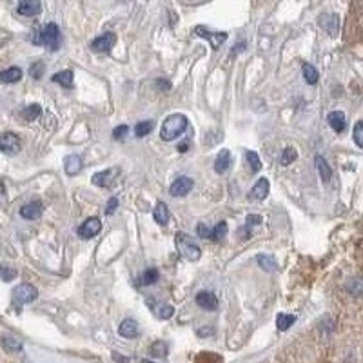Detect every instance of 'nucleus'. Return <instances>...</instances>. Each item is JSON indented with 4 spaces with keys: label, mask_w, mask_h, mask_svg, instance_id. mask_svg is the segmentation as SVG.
<instances>
[{
    "label": "nucleus",
    "mask_w": 363,
    "mask_h": 363,
    "mask_svg": "<svg viewBox=\"0 0 363 363\" xmlns=\"http://www.w3.org/2000/svg\"><path fill=\"white\" fill-rule=\"evenodd\" d=\"M42 215V204L40 202H31L20 209V216L26 218V220H37Z\"/></svg>",
    "instance_id": "4468645a"
},
{
    "label": "nucleus",
    "mask_w": 363,
    "mask_h": 363,
    "mask_svg": "<svg viewBox=\"0 0 363 363\" xmlns=\"http://www.w3.org/2000/svg\"><path fill=\"white\" fill-rule=\"evenodd\" d=\"M40 71H44V64L42 62H38V64H35L31 68V74H33V78H40Z\"/></svg>",
    "instance_id": "ea45409f"
},
{
    "label": "nucleus",
    "mask_w": 363,
    "mask_h": 363,
    "mask_svg": "<svg viewBox=\"0 0 363 363\" xmlns=\"http://www.w3.org/2000/svg\"><path fill=\"white\" fill-rule=\"evenodd\" d=\"M195 182L189 178V176H180L171 184V189H169V195L174 196V198H182V196L189 195V191L193 189Z\"/></svg>",
    "instance_id": "423d86ee"
},
{
    "label": "nucleus",
    "mask_w": 363,
    "mask_h": 363,
    "mask_svg": "<svg viewBox=\"0 0 363 363\" xmlns=\"http://www.w3.org/2000/svg\"><path fill=\"white\" fill-rule=\"evenodd\" d=\"M102 229V220L100 218H87V220L78 227V236L84 238V240H89V238H95Z\"/></svg>",
    "instance_id": "39448f33"
},
{
    "label": "nucleus",
    "mask_w": 363,
    "mask_h": 363,
    "mask_svg": "<svg viewBox=\"0 0 363 363\" xmlns=\"http://www.w3.org/2000/svg\"><path fill=\"white\" fill-rule=\"evenodd\" d=\"M142 363H154V362H149V360H144Z\"/></svg>",
    "instance_id": "c03bdc74"
},
{
    "label": "nucleus",
    "mask_w": 363,
    "mask_h": 363,
    "mask_svg": "<svg viewBox=\"0 0 363 363\" xmlns=\"http://www.w3.org/2000/svg\"><path fill=\"white\" fill-rule=\"evenodd\" d=\"M296 158H298V151L294 147H285L282 156H280V162H282V165H289V163L294 162Z\"/></svg>",
    "instance_id": "473e14b6"
},
{
    "label": "nucleus",
    "mask_w": 363,
    "mask_h": 363,
    "mask_svg": "<svg viewBox=\"0 0 363 363\" xmlns=\"http://www.w3.org/2000/svg\"><path fill=\"white\" fill-rule=\"evenodd\" d=\"M116 169H105L102 173L93 174V184L98 185V187H109L113 184V178H115Z\"/></svg>",
    "instance_id": "dca6fc26"
},
{
    "label": "nucleus",
    "mask_w": 363,
    "mask_h": 363,
    "mask_svg": "<svg viewBox=\"0 0 363 363\" xmlns=\"http://www.w3.org/2000/svg\"><path fill=\"white\" fill-rule=\"evenodd\" d=\"M153 127H154V122H153V120H144V122H138L137 126H135V135H137L138 138L147 137L149 133L153 131Z\"/></svg>",
    "instance_id": "393cba45"
},
{
    "label": "nucleus",
    "mask_w": 363,
    "mask_h": 363,
    "mask_svg": "<svg viewBox=\"0 0 363 363\" xmlns=\"http://www.w3.org/2000/svg\"><path fill=\"white\" fill-rule=\"evenodd\" d=\"M151 354H153L154 358H165V354H167V347H165V343L154 342L153 345H151Z\"/></svg>",
    "instance_id": "f704fd0d"
},
{
    "label": "nucleus",
    "mask_w": 363,
    "mask_h": 363,
    "mask_svg": "<svg viewBox=\"0 0 363 363\" xmlns=\"http://www.w3.org/2000/svg\"><path fill=\"white\" fill-rule=\"evenodd\" d=\"M354 142L358 147H363V122L358 120L354 126Z\"/></svg>",
    "instance_id": "c9c22d12"
},
{
    "label": "nucleus",
    "mask_w": 363,
    "mask_h": 363,
    "mask_svg": "<svg viewBox=\"0 0 363 363\" xmlns=\"http://www.w3.org/2000/svg\"><path fill=\"white\" fill-rule=\"evenodd\" d=\"M118 332H120V336H124V338H137L138 336V323L133 320V318H126V320L120 323Z\"/></svg>",
    "instance_id": "f3484780"
},
{
    "label": "nucleus",
    "mask_w": 363,
    "mask_h": 363,
    "mask_svg": "<svg viewBox=\"0 0 363 363\" xmlns=\"http://www.w3.org/2000/svg\"><path fill=\"white\" fill-rule=\"evenodd\" d=\"M154 314L160 318V320H169L171 316L174 314V309L173 305H167V303H160V305L154 309Z\"/></svg>",
    "instance_id": "2f4dec72"
},
{
    "label": "nucleus",
    "mask_w": 363,
    "mask_h": 363,
    "mask_svg": "<svg viewBox=\"0 0 363 363\" xmlns=\"http://www.w3.org/2000/svg\"><path fill=\"white\" fill-rule=\"evenodd\" d=\"M22 149V140L15 133H4L0 135V151L4 154H16Z\"/></svg>",
    "instance_id": "20e7f679"
},
{
    "label": "nucleus",
    "mask_w": 363,
    "mask_h": 363,
    "mask_svg": "<svg viewBox=\"0 0 363 363\" xmlns=\"http://www.w3.org/2000/svg\"><path fill=\"white\" fill-rule=\"evenodd\" d=\"M156 85H162L163 91H167L169 87H171V84H169L167 80H156Z\"/></svg>",
    "instance_id": "79ce46f5"
},
{
    "label": "nucleus",
    "mask_w": 363,
    "mask_h": 363,
    "mask_svg": "<svg viewBox=\"0 0 363 363\" xmlns=\"http://www.w3.org/2000/svg\"><path fill=\"white\" fill-rule=\"evenodd\" d=\"M158 282V271L156 269H147V271H144L142 276H140V285H153Z\"/></svg>",
    "instance_id": "bb28decb"
},
{
    "label": "nucleus",
    "mask_w": 363,
    "mask_h": 363,
    "mask_svg": "<svg viewBox=\"0 0 363 363\" xmlns=\"http://www.w3.org/2000/svg\"><path fill=\"white\" fill-rule=\"evenodd\" d=\"M64 167H66V173L68 174H78L80 171H82V160H80V156H76V154H69V156H66V160H64Z\"/></svg>",
    "instance_id": "aec40b11"
},
{
    "label": "nucleus",
    "mask_w": 363,
    "mask_h": 363,
    "mask_svg": "<svg viewBox=\"0 0 363 363\" xmlns=\"http://www.w3.org/2000/svg\"><path fill=\"white\" fill-rule=\"evenodd\" d=\"M37 46H46L51 51H57L60 48V42H62V37H60V27L55 24V22H49L48 26L44 27H37L35 29V37H33Z\"/></svg>",
    "instance_id": "f03ea898"
},
{
    "label": "nucleus",
    "mask_w": 363,
    "mask_h": 363,
    "mask_svg": "<svg viewBox=\"0 0 363 363\" xmlns=\"http://www.w3.org/2000/svg\"><path fill=\"white\" fill-rule=\"evenodd\" d=\"M187 127H189V120H187L185 115H182V113L169 115L163 120L162 127H160V138H162L163 142H171L174 138H178Z\"/></svg>",
    "instance_id": "f257e3e1"
},
{
    "label": "nucleus",
    "mask_w": 363,
    "mask_h": 363,
    "mask_svg": "<svg viewBox=\"0 0 363 363\" xmlns=\"http://www.w3.org/2000/svg\"><path fill=\"white\" fill-rule=\"evenodd\" d=\"M258 265L263 269V271H267V273H273L276 271V262H274L273 256H269V254H260L258 256Z\"/></svg>",
    "instance_id": "c85d7f7f"
},
{
    "label": "nucleus",
    "mask_w": 363,
    "mask_h": 363,
    "mask_svg": "<svg viewBox=\"0 0 363 363\" xmlns=\"http://www.w3.org/2000/svg\"><path fill=\"white\" fill-rule=\"evenodd\" d=\"M40 9H42V5H40L38 0H24V2H20L18 7H16L18 15H22V16H35L40 13Z\"/></svg>",
    "instance_id": "f8f14e48"
},
{
    "label": "nucleus",
    "mask_w": 363,
    "mask_h": 363,
    "mask_svg": "<svg viewBox=\"0 0 363 363\" xmlns=\"http://www.w3.org/2000/svg\"><path fill=\"white\" fill-rule=\"evenodd\" d=\"M245 160H247V163L251 165V171L253 173H258L260 169H262V160H260V156L254 151H247L245 153Z\"/></svg>",
    "instance_id": "7c9ffc66"
},
{
    "label": "nucleus",
    "mask_w": 363,
    "mask_h": 363,
    "mask_svg": "<svg viewBox=\"0 0 363 363\" xmlns=\"http://www.w3.org/2000/svg\"><path fill=\"white\" fill-rule=\"evenodd\" d=\"M22 116H24V120H27V122L35 120L37 116H42V107L38 104L29 105V107H26V109L22 111Z\"/></svg>",
    "instance_id": "cd10ccee"
},
{
    "label": "nucleus",
    "mask_w": 363,
    "mask_h": 363,
    "mask_svg": "<svg viewBox=\"0 0 363 363\" xmlns=\"http://www.w3.org/2000/svg\"><path fill=\"white\" fill-rule=\"evenodd\" d=\"M127 133H129V127L118 126V127H115V131H113V138H115V140H124V138L127 137Z\"/></svg>",
    "instance_id": "e433bc0d"
},
{
    "label": "nucleus",
    "mask_w": 363,
    "mask_h": 363,
    "mask_svg": "<svg viewBox=\"0 0 363 363\" xmlns=\"http://www.w3.org/2000/svg\"><path fill=\"white\" fill-rule=\"evenodd\" d=\"M294 316L292 314H278V318H276V327H278V331H287L292 323H294Z\"/></svg>",
    "instance_id": "c756f323"
},
{
    "label": "nucleus",
    "mask_w": 363,
    "mask_h": 363,
    "mask_svg": "<svg viewBox=\"0 0 363 363\" xmlns=\"http://www.w3.org/2000/svg\"><path fill=\"white\" fill-rule=\"evenodd\" d=\"M269 195V180L267 178H260L256 184H254L253 191H251V196L254 200H265Z\"/></svg>",
    "instance_id": "412c9836"
},
{
    "label": "nucleus",
    "mask_w": 363,
    "mask_h": 363,
    "mask_svg": "<svg viewBox=\"0 0 363 363\" xmlns=\"http://www.w3.org/2000/svg\"><path fill=\"white\" fill-rule=\"evenodd\" d=\"M116 207H118V200H116L115 196H113V198H111V200L107 202V207H105V215L111 216V215H113V213H115Z\"/></svg>",
    "instance_id": "58836bf2"
},
{
    "label": "nucleus",
    "mask_w": 363,
    "mask_h": 363,
    "mask_svg": "<svg viewBox=\"0 0 363 363\" xmlns=\"http://www.w3.org/2000/svg\"><path fill=\"white\" fill-rule=\"evenodd\" d=\"M2 345H4L5 351H20L22 349V343L18 342V340H15V338H11V336L2 338Z\"/></svg>",
    "instance_id": "72a5a7b5"
},
{
    "label": "nucleus",
    "mask_w": 363,
    "mask_h": 363,
    "mask_svg": "<svg viewBox=\"0 0 363 363\" xmlns=\"http://www.w3.org/2000/svg\"><path fill=\"white\" fill-rule=\"evenodd\" d=\"M227 232H229V227H227V223H225V221H220V223H218V225H216L215 229L211 231L209 238H211V240H215V242H221V240L227 236Z\"/></svg>",
    "instance_id": "a878e982"
},
{
    "label": "nucleus",
    "mask_w": 363,
    "mask_h": 363,
    "mask_svg": "<svg viewBox=\"0 0 363 363\" xmlns=\"http://www.w3.org/2000/svg\"><path fill=\"white\" fill-rule=\"evenodd\" d=\"M187 149H189V142H182L178 145V151H180V153H185Z\"/></svg>",
    "instance_id": "37998d69"
},
{
    "label": "nucleus",
    "mask_w": 363,
    "mask_h": 363,
    "mask_svg": "<svg viewBox=\"0 0 363 363\" xmlns=\"http://www.w3.org/2000/svg\"><path fill=\"white\" fill-rule=\"evenodd\" d=\"M53 82H58V84H62L66 89H69L71 85H73V71H69V69H66V71H60L58 74H53Z\"/></svg>",
    "instance_id": "b1692460"
},
{
    "label": "nucleus",
    "mask_w": 363,
    "mask_h": 363,
    "mask_svg": "<svg viewBox=\"0 0 363 363\" xmlns=\"http://www.w3.org/2000/svg\"><path fill=\"white\" fill-rule=\"evenodd\" d=\"M314 163H316V171H318V174L321 176V180H323V182H329L332 176V169H331V165L327 163L325 158L318 154V156L314 158Z\"/></svg>",
    "instance_id": "6ab92c4d"
},
{
    "label": "nucleus",
    "mask_w": 363,
    "mask_h": 363,
    "mask_svg": "<svg viewBox=\"0 0 363 363\" xmlns=\"http://www.w3.org/2000/svg\"><path fill=\"white\" fill-rule=\"evenodd\" d=\"M327 122H329V126H331L336 133L345 131V126H347L345 115H343L342 111H332V113H329V116H327Z\"/></svg>",
    "instance_id": "ddd939ff"
},
{
    "label": "nucleus",
    "mask_w": 363,
    "mask_h": 363,
    "mask_svg": "<svg viewBox=\"0 0 363 363\" xmlns=\"http://www.w3.org/2000/svg\"><path fill=\"white\" fill-rule=\"evenodd\" d=\"M320 26L325 29L327 35H331V37H334L338 33V27H340V20H338L336 15H332V13H325V15L320 16Z\"/></svg>",
    "instance_id": "9b49d317"
},
{
    "label": "nucleus",
    "mask_w": 363,
    "mask_h": 363,
    "mask_svg": "<svg viewBox=\"0 0 363 363\" xmlns=\"http://www.w3.org/2000/svg\"><path fill=\"white\" fill-rule=\"evenodd\" d=\"M37 289L29 284H22L15 289V301L16 303H29V301L37 300Z\"/></svg>",
    "instance_id": "1a4fd4ad"
},
{
    "label": "nucleus",
    "mask_w": 363,
    "mask_h": 363,
    "mask_svg": "<svg viewBox=\"0 0 363 363\" xmlns=\"http://www.w3.org/2000/svg\"><path fill=\"white\" fill-rule=\"evenodd\" d=\"M176 245H178V253L182 254V258L189 260V262H198V260H200V256H202L200 247H198L187 234L178 232V234H176Z\"/></svg>",
    "instance_id": "7ed1b4c3"
},
{
    "label": "nucleus",
    "mask_w": 363,
    "mask_h": 363,
    "mask_svg": "<svg viewBox=\"0 0 363 363\" xmlns=\"http://www.w3.org/2000/svg\"><path fill=\"white\" fill-rule=\"evenodd\" d=\"M196 231H198V236L200 238H209L211 236L209 227H207L206 223H198V225H196Z\"/></svg>",
    "instance_id": "4c0bfd02"
},
{
    "label": "nucleus",
    "mask_w": 363,
    "mask_h": 363,
    "mask_svg": "<svg viewBox=\"0 0 363 363\" xmlns=\"http://www.w3.org/2000/svg\"><path fill=\"white\" fill-rule=\"evenodd\" d=\"M153 218L158 225H167L169 223V209L163 202H158L153 209Z\"/></svg>",
    "instance_id": "a211bd4d"
},
{
    "label": "nucleus",
    "mask_w": 363,
    "mask_h": 363,
    "mask_svg": "<svg viewBox=\"0 0 363 363\" xmlns=\"http://www.w3.org/2000/svg\"><path fill=\"white\" fill-rule=\"evenodd\" d=\"M245 48H247V44H245V42H238L236 48H234V49H232V51H231V58H234V57H236V55H238V53L242 51V49H245Z\"/></svg>",
    "instance_id": "a19ab883"
},
{
    "label": "nucleus",
    "mask_w": 363,
    "mask_h": 363,
    "mask_svg": "<svg viewBox=\"0 0 363 363\" xmlns=\"http://www.w3.org/2000/svg\"><path fill=\"white\" fill-rule=\"evenodd\" d=\"M301 71H303V78H305L307 84L314 85L316 82H318V78H320V73H318V69H316L312 64H303Z\"/></svg>",
    "instance_id": "5701e85b"
},
{
    "label": "nucleus",
    "mask_w": 363,
    "mask_h": 363,
    "mask_svg": "<svg viewBox=\"0 0 363 363\" xmlns=\"http://www.w3.org/2000/svg\"><path fill=\"white\" fill-rule=\"evenodd\" d=\"M116 44V35L115 33H104L102 37L95 38L91 44V49L96 53H111V49L115 48Z\"/></svg>",
    "instance_id": "6e6552de"
},
{
    "label": "nucleus",
    "mask_w": 363,
    "mask_h": 363,
    "mask_svg": "<svg viewBox=\"0 0 363 363\" xmlns=\"http://www.w3.org/2000/svg\"><path fill=\"white\" fill-rule=\"evenodd\" d=\"M195 33L198 35V37H204L206 40H209V44H211V48L213 49H218L221 46V44H225V40H227V33H211L207 27H204V26H198L195 29Z\"/></svg>",
    "instance_id": "0eeeda50"
},
{
    "label": "nucleus",
    "mask_w": 363,
    "mask_h": 363,
    "mask_svg": "<svg viewBox=\"0 0 363 363\" xmlns=\"http://www.w3.org/2000/svg\"><path fill=\"white\" fill-rule=\"evenodd\" d=\"M196 305L202 307L204 311H216L218 309V298L211 290H202L196 294Z\"/></svg>",
    "instance_id": "9d476101"
},
{
    "label": "nucleus",
    "mask_w": 363,
    "mask_h": 363,
    "mask_svg": "<svg viewBox=\"0 0 363 363\" xmlns=\"http://www.w3.org/2000/svg\"><path fill=\"white\" fill-rule=\"evenodd\" d=\"M20 78H22V69L15 68V66L0 73V82H4V84H15Z\"/></svg>",
    "instance_id": "4be33fe9"
},
{
    "label": "nucleus",
    "mask_w": 363,
    "mask_h": 363,
    "mask_svg": "<svg viewBox=\"0 0 363 363\" xmlns=\"http://www.w3.org/2000/svg\"><path fill=\"white\" fill-rule=\"evenodd\" d=\"M229 167H231V153L227 149H221L215 160V171L218 174H223Z\"/></svg>",
    "instance_id": "2eb2a0df"
}]
</instances>
